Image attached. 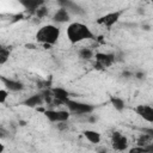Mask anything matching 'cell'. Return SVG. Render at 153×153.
Masks as SVG:
<instances>
[{
    "instance_id": "cell-8",
    "label": "cell",
    "mask_w": 153,
    "mask_h": 153,
    "mask_svg": "<svg viewBox=\"0 0 153 153\" xmlns=\"http://www.w3.org/2000/svg\"><path fill=\"white\" fill-rule=\"evenodd\" d=\"M135 112L145 121L153 123V106L147 104H140L135 108Z\"/></svg>"
},
{
    "instance_id": "cell-12",
    "label": "cell",
    "mask_w": 153,
    "mask_h": 153,
    "mask_svg": "<svg viewBox=\"0 0 153 153\" xmlns=\"http://www.w3.org/2000/svg\"><path fill=\"white\" fill-rule=\"evenodd\" d=\"M43 102H44L43 96H42V93H39V94H33V96L29 97L27 99H25L23 102V104L26 105V106H29V108H35V106L41 105Z\"/></svg>"
},
{
    "instance_id": "cell-18",
    "label": "cell",
    "mask_w": 153,
    "mask_h": 153,
    "mask_svg": "<svg viewBox=\"0 0 153 153\" xmlns=\"http://www.w3.org/2000/svg\"><path fill=\"white\" fill-rule=\"evenodd\" d=\"M78 54H79V57L81 60H90L93 56V51L88 48H81Z\"/></svg>"
},
{
    "instance_id": "cell-16",
    "label": "cell",
    "mask_w": 153,
    "mask_h": 153,
    "mask_svg": "<svg viewBox=\"0 0 153 153\" xmlns=\"http://www.w3.org/2000/svg\"><path fill=\"white\" fill-rule=\"evenodd\" d=\"M110 103L112 104V106H114L117 111H122V110L124 109V106H126L124 100H123L122 98H120V97H116V96H111V97H110Z\"/></svg>"
},
{
    "instance_id": "cell-2",
    "label": "cell",
    "mask_w": 153,
    "mask_h": 153,
    "mask_svg": "<svg viewBox=\"0 0 153 153\" xmlns=\"http://www.w3.org/2000/svg\"><path fill=\"white\" fill-rule=\"evenodd\" d=\"M59 37H60V29L55 25H44L36 33V39L45 45L55 44Z\"/></svg>"
},
{
    "instance_id": "cell-23",
    "label": "cell",
    "mask_w": 153,
    "mask_h": 153,
    "mask_svg": "<svg viewBox=\"0 0 153 153\" xmlns=\"http://www.w3.org/2000/svg\"><path fill=\"white\" fill-rule=\"evenodd\" d=\"M141 130H142V133L148 134V135H149V136L153 139V128H142Z\"/></svg>"
},
{
    "instance_id": "cell-10",
    "label": "cell",
    "mask_w": 153,
    "mask_h": 153,
    "mask_svg": "<svg viewBox=\"0 0 153 153\" xmlns=\"http://www.w3.org/2000/svg\"><path fill=\"white\" fill-rule=\"evenodd\" d=\"M51 92L55 98L54 104H63L65 105L66 100L69 99V92L62 87H54V88H51Z\"/></svg>"
},
{
    "instance_id": "cell-25",
    "label": "cell",
    "mask_w": 153,
    "mask_h": 153,
    "mask_svg": "<svg viewBox=\"0 0 153 153\" xmlns=\"http://www.w3.org/2000/svg\"><path fill=\"white\" fill-rule=\"evenodd\" d=\"M135 76H136L137 79H143V78H145V74L141 73V72H137V73H135Z\"/></svg>"
},
{
    "instance_id": "cell-21",
    "label": "cell",
    "mask_w": 153,
    "mask_h": 153,
    "mask_svg": "<svg viewBox=\"0 0 153 153\" xmlns=\"http://www.w3.org/2000/svg\"><path fill=\"white\" fill-rule=\"evenodd\" d=\"M7 96H8V92H7V90H0V103H5V100H6V98H7Z\"/></svg>"
},
{
    "instance_id": "cell-24",
    "label": "cell",
    "mask_w": 153,
    "mask_h": 153,
    "mask_svg": "<svg viewBox=\"0 0 153 153\" xmlns=\"http://www.w3.org/2000/svg\"><path fill=\"white\" fill-rule=\"evenodd\" d=\"M145 149H146V152H149V153H153V141H152L151 143H148V145H146V146H145Z\"/></svg>"
},
{
    "instance_id": "cell-3",
    "label": "cell",
    "mask_w": 153,
    "mask_h": 153,
    "mask_svg": "<svg viewBox=\"0 0 153 153\" xmlns=\"http://www.w3.org/2000/svg\"><path fill=\"white\" fill-rule=\"evenodd\" d=\"M65 105L67 106L68 111L74 114V115H87V114H91L94 110V105L76 102V100H73V99H67Z\"/></svg>"
},
{
    "instance_id": "cell-5",
    "label": "cell",
    "mask_w": 153,
    "mask_h": 153,
    "mask_svg": "<svg viewBox=\"0 0 153 153\" xmlns=\"http://www.w3.org/2000/svg\"><path fill=\"white\" fill-rule=\"evenodd\" d=\"M44 115L45 117L50 121V122H66L69 118V111H65V110H44Z\"/></svg>"
},
{
    "instance_id": "cell-15",
    "label": "cell",
    "mask_w": 153,
    "mask_h": 153,
    "mask_svg": "<svg viewBox=\"0 0 153 153\" xmlns=\"http://www.w3.org/2000/svg\"><path fill=\"white\" fill-rule=\"evenodd\" d=\"M84 136H85L91 143H98V142L100 141V134H99L98 131H96V130H90V129H87V130L84 131Z\"/></svg>"
},
{
    "instance_id": "cell-1",
    "label": "cell",
    "mask_w": 153,
    "mask_h": 153,
    "mask_svg": "<svg viewBox=\"0 0 153 153\" xmlns=\"http://www.w3.org/2000/svg\"><path fill=\"white\" fill-rule=\"evenodd\" d=\"M67 38L72 44L79 43L84 39H92L94 38L92 31L90 30V27L82 23H71L67 27Z\"/></svg>"
},
{
    "instance_id": "cell-4",
    "label": "cell",
    "mask_w": 153,
    "mask_h": 153,
    "mask_svg": "<svg viewBox=\"0 0 153 153\" xmlns=\"http://www.w3.org/2000/svg\"><path fill=\"white\" fill-rule=\"evenodd\" d=\"M96 63L94 67L98 69H103L106 67H110L115 62V55L108 54V53H97L96 54Z\"/></svg>"
},
{
    "instance_id": "cell-17",
    "label": "cell",
    "mask_w": 153,
    "mask_h": 153,
    "mask_svg": "<svg viewBox=\"0 0 153 153\" xmlns=\"http://www.w3.org/2000/svg\"><path fill=\"white\" fill-rule=\"evenodd\" d=\"M153 141V139L148 135V134H146V133H143V134H141L139 137H137V141H136V145L137 146H146V145H148V143H151Z\"/></svg>"
},
{
    "instance_id": "cell-20",
    "label": "cell",
    "mask_w": 153,
    "mask_h": 153,
    "mask_svg": "<svg viewBox=\"0 0 153 153\" xmlns=\"http://www.w3.org/2000/svg\"><path fill=\"white\" fill-rule=\"evenodd\" d=\"M35 13H36V16H37L38 18H43V17H45V16L48 14V8L44 7V6H41V7L37 8V11H36Z\"/></svg>"
},
{
    "instance_id": "cell-7",
    "label": "cell",
    "mask_w": 153,
    "mask_h": 153,
    "mask_svg": "<svg viewBox=\"0 0 153 153\" xmlns=\"http://www.w3.org/2000/svg\"><path fill=\"white\" fill-rule=\"evenodd\" d=\"M111 143H112V147L116 151H126L127 147H128L127 137L123 134H121L120 131H114L112 133V135H111Z\"/></svg>"
},
{
    "instance_id": "cell-19",
    "label": "cell",
    "mask_w": 153,
    "mask_h": 153,
    "mask_svg": "<svg viewBox=\"0 0 153 153\" xmlns=\"http://www.w3.org/2000/svg\"><path fill=\"white\" fill-rule=\"evenodd\" d=\"M10 53H11V50L7 49L6 47H1V48H0V63H1V65H4V63L8 60Z\"/></svg>"
},
{
    "instance_id": "cell-22",
    "label": "cell",
    "mask_w": 153,
    "mask_h": 153,
    "mask_svg": "<svg viewBox=\"0 0 153 153\" xmlns=\"http://www.w3.org/2000/svg\"><path fill=\"white\" fill-rule=\"evenodd\" d=\"M136 152H146V149H145L143 146H139V147H135V148L130 149V153H136Z\"/></svg>"
},
{
    "instance_id": "cell-14",
    "label": "cell",
    "mask_w": 153,
    "mask_h": 153,
    "mask_svg": "<svg viewBox=\"0 0 153 153\" xmlns=\"http://www.w3.org/2000/svg\"><path fill=\"white\" fill-rule=\"evenodd\" d=\"M53 19H54V22H57V23H65V22H68V20H69L68 10L65 8V7H61V8L57 10V12L54 14Z\"/></svg>"
},
{
    "instance_id": "cell-9",
    "label": "cell",
    "mask_w": 153,
    "mask_h": 153,
    "mask_svg": "<svg viewBox=\"0 0 153 153\" xmlns=\"http://www.w3.org/2000/svg\"><path fill=\"white\" fill-rule=\"evenodd\" d=\"M0 80L2 81V84H4V86L6 87L7 91L18 92V91H22L24 88L23 82L18 81V80H13V79H10V78H6V76H0Z\"/></svg>"
},
{
    "instance_id": "cell-11",
    "label": "cell",
    "mask_w": 153,
    "mask_h": 153,
    "mask_svg": "<svg viewBox=\"0 0 153 153\" xmlns=\"http://www.w3.org/2000/svg\"><path fill=\"white\" fill-rule=\"evenodd\" d=\"M24 7L26 11L29 12H36L38 7L43 6L45 0H18Z\"/></svg>"
},
{
    "instance_id": "cell-6",
    "label": "cell",
    "mask_w": 153,
    "mask_h": 153,
    "mask_svg": "<svg viewBox=\"0 0 153 153\" xmlns=\"http://www.w3.org/2000/svg\"><path fill=\"white\" fill-rule=\"evenodd\" d=\"M122 14V11H116V12H110L105 16H102L97 19V24L104 25L106 27H111L114 24H116Z\"/></svg>"
},
{
    "instance_id": "cell-13",
    "label": "cell",
    "mask_w": 153,
    "mask_h": 153,
    "mask_svg": "<svg viewBox=\"0 0 153 153\" xmlns=\"http://www.w3.org/2000/svg\"><path fill=\"white\" fill-rule=\"evenodd\" d=\"M57 1H59V4H60L62 7L69 10V11H72V12H75V13H79V14H82V13H84V11L81 10V7H79V6H78L74 1H72V0H57Z\"/></svg>"
}]
</instances>
